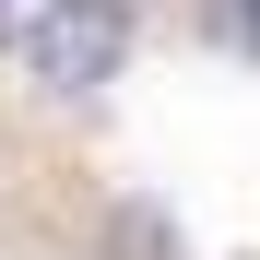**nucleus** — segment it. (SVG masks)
Masks as SVG:
<instances>
[{
	"label": "nucleus",
	"instance_id": "f257e3e1",
	"mask_svg": "<svg viewBox=\"0 0 260 260\" xmlns=\"http://www.w3.org/2000/svg\"><path fill=\"white\" fill-rule=\"evenodd\" d=\"M24 260H107V248H24Z\"/></svg>",
	"mask_w": 260,
	"mask_h": 260
}]
</instances>
